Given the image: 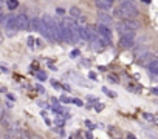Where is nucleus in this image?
<instances>
[{"mask_svg":"<svg viewBox=\"0 0 158 139\" xmlns=\"http://www.w3.org/2000/svg\"><path fill=\"white\" fill-rule=\"evenodd\" d=\"M87 28V34H88V42H96V40L99 39V36L96 33V28H95L93 25H88V26H85Z\"/></svg>","mask_w":158,"mask_h":139,"instance_id":"6e6552de","label":"nucleus"},{"mask_svg":"<svg viewBox=\"0 0 158 139\" xmlns=\"http://www.w3.org/2000/svg\"><path fill=\"white\" fill-rule=\"evenodd\" d=\"M123 23H124L126 28L130 29V31H137V29L139 28V23H138L137 20H133V19H124Z\"/></svg>","mask_w":158,"mask_h":139,"instance_id":"1a4fd4ad","label":"nucleus"},{"mask_svg":"<svg viewBox=\"0 0 158 139\" xmlns=\"http://www.w3.org/2000/svg\"><path fill=\"white\" fill-rule=\"evenodd\" d=\"M127 138H129V139H137V138H135V136H133V134H130V133L127 134Z\"/></svg>","mask_w":158,"mask_h":139,"instance_id":"f704fd0d","label":"nucleus"},{"mask_svg":"<svg viewBox=\"0 0 158 139\" xmlns=\"http://www.w3.org/2000/svg\"><path fill=\"white\" fill-rule=\"evenodd\" d=\"M33 139H42V138H39V136H36V138H33Z\"/></svg>","mask_w":158,"mask_h":139,"instance_id":"58836bf2","label":"nucleus"},{"mask_svg":"<svg viewBox=\"0 0 158 139\" xmlns=\"http://www.w3.org/2000/svg\"><path fill=\"white\" fill-rule=\"evenodd\" d=\"M28 45H30L31 48L34 47V39H33V37H28Z\"/></svg>","mask_w":158,"mask_h":139,"instance_id":"7c9ffc66","label":"nucleus"},{"mask_svg":"<svg viewBox=\"0 0 158 139\" xmlns=\"http://www.w3.org/2000/svg\"><path fill=\"white\" fill-rule=\"evenodd\" d=\"M61 87L64 88L65 91H71V87H70V85H67V84H64V85H61Z\"/></svg>","mask_w":158,"mask_h":139,"instance_id":"c85d7f7f","label":"nucleus"},{"mask_svg":"<svg viewBox=\"0 0 158 139\" xmlns=\"http://www.w3.org/2000/svg\"><path fill=\"white\" fill-rule=\"evenodd\" d=\"M147 68H149V71H150L152 74H158V60L157 59H152L150 62H149Z\"/></svg>","mask_w":158,"mask_h":139,"instance_id":"4468645a","label":"nucleus"},{"mask_svg":"<svg viewBox=\"0 0 158 139\" xmlns=\"http://www.w3.org/2000/svg\"><path fill=\"white\" fill-rule=\"evenodd\" d=\"M153 122H155V124H158V114H157V116L153 114Z\"/></svg>","mask_w":158,"mask_h":139,"instance_id":"473e14b6","label":"nucleus"},{"mask_svg":"<svg viewBox=\"0 0 158 139\" xmlns=\"http://www.w3.org/2000/svg\"><path fill=\"white\" fill-rule=\"evenodd\" d=\"M16 29H30V19L26 14L16 16Z\"/></svg>","mask_w":158,"mask_h":139,"instance_id":"7ed1b4c3","label":"nucleus"},{"mask_svg":"<svg viewBox=\"0 0 158 139\" xmlns=\"http://www.w3.org/2000/svg\"><path fill=\"white\" fill-rule=\"evenodd\" d=\"M110 2H112V3H113V2H116V0H110Z\"/></svg>","mask_w":158,"mask_h":139,"instance_id":"ea45409f","label":"nucleus"},{"mask_svg":"<svg viewBox=\"0 0 158 139\" xmlns=\"http://www.w3.org/2000/svg\"><path fill=\"white\" fill-rule=\"evenodd\" d=\"M98 23H102V25H107V26H110V23H112V16L110 14H107L106 11H101L98 14Z\"/></svg>","mask_w":158,"mask_h":139,"instance_id":"0eeeda50","label":"nucleus"},{"mask_svg":"<svg viewBox=\"0 0 158 139\" xmlns=\"http://www.w3.org/2000/svg\"><path fill=\"white\" fill-rule=\"evenodd\" d=\"M6 6L12 11V10H16V8H19V2H17V0H6Z\"/></svg>","mask_w":158,"mask_h":139,"instance_id":"2eb2a0df","label":"nucleus"},{"mask_svg":"<svg viewBox=\"0 0 158 139\" xmlns=\"http://www.w3.org/2000/svg\"><path fill=\"white\" fill-rule=\"evenodd\" d=\"M143 118L149 121V122H153V114H150V113H143Z\"/></svg>","mask_w":158,"mask_h":139,"instance_id":"dca6fc26","label":"nucleus"},{"mask_svg":"<svg viewBox=\"0 0 158 139\" xmlns=\"http://www.w3.org/2000/svg\"><path fill=\"white\" fill-rule=\"evenodd\" d=\"M11 124H12L11 114L8 113V111H3V113H2V116H0V125H2L3 128H8Z\"/></svg>","mask_w":158,"mask_h":139,"instance_id":"423d86ee","label":"nucleus"},{"mask_svg":"<svg viewBox=\"0 0 158 139\" xmlns=\"http://www.w3.org/2000/svg\"><path fill=\"white\" fill-rule=\"evenodd\" d=\"M150 60H152V53H149V51H144L139 56H137V62L143 66H147Z\"/></svg>","mask_w":158,"mask_h":139,"instance_id":"20e7f679","label":"nucleus"},{"mask_svg":"<svg viewBox=\"0 0 158 139\" xmlns=\"http://www.w3.org/2000/svg\"><path fill=\"white\" fill-rule=\"evenodd\" d=\"M152 93H153V94H158V88H153V90H152Z\"/></svg>","mask_w":158,"mask_h":139,"instance_id":"c9c22d12","label":"nucleus"},{"mask_svg":"<svg viewBox=\"0 0 158 139\" xmlns=\"http://www.w3.org/2000/svg\"><path fill=\"white\" fill-rule=\"evenodd\" d=\"M37 79L39 80H45V79H47V74H45L43 71H39V73H37Z\"/></svg>","mask_w":158,"mask_h":139,"instance_id":"412c9836","label":"nucleus"},{"mask_svg":"<svg viewBox=\"0 0 158 139\" xmlns=\"http://www.w3.org/2000/svg\"><path fill=\"white\" fill-rule=\"evenodd\" d=\"M155 57H157V60H158V51L155 53Z\"/></svg>","mask_w":158,"mask_h":139,"instance_id":"4c0bfd02","label":"nucleus"},{"mask_svg":"<svg viewBox=\"0 0 158 139\" xmlns=\"http://www.w3.org/2000/svg\"><path fill=\"white\" fill-rule=\"evenodd\" d=\"M81 16H82L81 8H78V6H71L70 8V17H71V19H79Z\"/></svg>","mask_w":158,"mask_h":139,"instance_id":"ddd939ff","label":"nucleus"},{"mask_svg":"<svg viewBox=\"0 0 158 139\" xmlns=\"http://www.w3.org/2000/svg\"><path fill=\"white\" fill-rule=\"evenodd\" d=\"M127 90H129L130 93H138V91H139V90H138L137 87H133V85H129V87H127Z\"/></svg>","mask_w":158,"mask_h":139,"instance_id":"4be33fe9","label":"nucleus"},{"mask_svg":"<svg viewBox=\"0 0 158 139\" xmlns=\"http://www.w3.org/2000/svg\"><path fill=\"white\" fill-rule=\"evenodd\" d=\"M102 108H104L102 104H95V110H96V111H101Z\"/></svg>","mask_w":158,"mask_h":139,"instance_id":"393cba45","label":"nucleus"},{"mask_svg":"<svg viewBox=\"0 0 158 139\" xmlns=\"http://www.w3.org/2000/svg\"><path fill=\"white\" fill-rule=\"evenodd\" d=\"M51 85H53V87H55V88H57V90H61V85L57 84L56 80H51Z\"/></svg>","mask_w":158,"mask_h":139,"instance_id":"cd10ccee","label":"nucleus"},{"mask_svg":"<svg viewBox=\"0 0 158 139\" xmlns=\"http://www.w3.org/2000/svg\"><path fill=\"white\" fill-rule=\"evenodd\" d=\"M85 125H87V127H88L90 130H93V128H95V125H93L92 122H90V121H85Z\"/></svg>","mask_w":158,"mask_h":139,"instance_id":"c756f323","label":"nucleus"},{"mask_svg":"<svg viewBox=\"0 0 158 139\" xmlns=\"http://www.w3.org/2000/svg\"><path fill=\"white\" fill-rule=\"evenodd\" d=\"M109 80H112V82H115V84H118V79H116L115 76H109Z\"/></svg>","mask_w":158,"mask_h":139,"instance_id":"2f4dec72","label":"nucleus"},{"mask_svg":"<svg viewBox=\"0 0 158 139\" xmlns=\"http://www.w3.org/2000/svg\"><path fill=\"white\" fill-rule=\"evenodd\" d=\"M102 91L106 93L107 96H110V97H115V93H112V91H110L109 88H106V87H104V88H102Z\"/></svg>","mask_w":158,"mask_h":139,"instance_id":"aec40b11","label":"nucleus"},{"mask_svg":"<svg viewBox=\"0 0 158 139\" xmlns=\"http://www.w3.org/2000/svg\"><path fill=\"white\" fill-rule=\"evenodd\" d=\"M88 77L92 79V80H96V79H98V77H96V73H93V71H90V73H88Z\"/></svg>","mask_w":158,"mask_h":139,"instance_id":"b1692460","label":"nucleus"},{"mask_svg":"<svg viewBox=\"0 0 158 139\" xmlns=\"http://www.w3.org/2000/svg\"><path fill=\"white\" fill-rule=\"evenodd\" d=\"M85 99H87V101H90L92 104H98V102H99V99H98V97H95V96H87Z\"/></svg>","mask_w":158,"mask_h":139,"instance_id":"6ab92c4d","label":"nucleus"},{"mask_svg":"<svg viewBox=\"0 0 158 139\" xmlns=\"http://www.w3.org/2000/svg\"><path fill=\"white\" fill-rule=\"evenodd\" d=\"M95 5H96V8L101 11H109L110 8L113 6V3H112L110 0H95Z\"/></svg>","mask_w":158,"mask_h":139,"instance_id":"39448f33","label":"nucleus"},{"mask_svg":"<svg viewBox=\"0 0 158 139\" xmlns=\"http://www.w3.org/2000/svg\"><path fill=\"white\" fill-rule=\"evenodd\" d=\"M79 53H81L79 50H73V51L70 53V57H78V56H79Z\"/></svg>","mask_w":158,"mask_h":139,"instance_id":"5701e85b","label":"nucleus"},{"mask_svg":"<svg viewBox=\"0 0 158 139\" xmlns=\"http://www.w3.org/2000/svg\"><path fill=\"white\" fill-rule=\"evenodd\" d=\"M78 33H79V40H84V42H88V34H87V28L84 26H79L78 28Z\"/></svg>","mask_w":158,"mask_h":139,"instance_id":"f8f14e48","label":"nucleus"},{"mask_svg":"<svg viewBox=\"0 0 158 139\" xmlns=\"http://www.w3.org/2000/svg\"><path fill=\"white\" fill-rule=\"evenodd\" d=\"M71 104H75V105H78V107H82L84 102L81 101V99H78V97H75V99H71Z\"/></svg>","mask_w":158,"mask_h":139,"instance_id":"f3484780","label":"nucleus"},{"mask_svg":"<svg viewBox=\"0 0 158 139\" xmlns=\"http://www.w3.org/2000/svg\"><path fill=\"white\" fill-rule=\"evenodd\" d=\"M135 45V34L133 33H130V34H124V36H121L119 37V47L121 48H132Z\"/></svg>","mask_w":158,"mask_h":139,"instance_id":"f03ea898","label":"nucleus"},{"mask_svg":"<svg viewBox=\"0 0 158 139\" xmlns=\"http://www.w3.org/2000/svg\"><path fill=\"white\" fill-rule=\"evenodd\" d=\"M37 91H40V93H43V87H40V85H37Z\"/></svg>","mask_w":158,"mask_h":139,"instance_id":"72a5a7b5","label":"nucleus"},{"mask_svg":"<svg viewBox=\"0 0 158 139\" xmlns=\"http://www.w3.org/2000/svg\"><path fill=\"white\" fill-rule=\"evenodd\" d=\"M141 2H143V3H147V5H149V3H150V0H141Z\"/></svg>","mask_w":158,"mask_h":139,"instance_id":"e433bc0d","label":"nucleus"},{"mask_svg":"<svg viewBox=\"0 0 158 139\" xmlns=\"http://www.w3.org/2000/svg\"><path fill=\"white\" fill-rule=\"evenodd\" d=\"M56 12H57L59 16H64V14H65V10H62V8H57V10H56Z\"/></svg>","mask_w":158,"mask_h":139,"instance_id":"bb28decb","label":"nucleus"},{"mask_svg":"<svg viewBox=\"0 0 158 139\" xmlns=\"http://www.w3.org/2000/svg\"><path fill=\"white\" fill-rule=\"evenodd\" d=\"M5 28L8 31H11V29H16V16H10V17H6V23H5Z\"/></svg>","mask_w":158,"mask_h":139,"instance_id":"9d476101","label":"nucleus"},{"mask_svg":"<svg viewBox=\"0 0 158 139\" xmlns=\"http://www.w3.org/2000/svg\"><path fill=\"white\" fill-rule=\"evenodd\" d=\"M5 20V14H3V11H2V6H0V23Z\"/></svg>","mask_w":158,"mask_h":139,"instance_id":"a878e982","label":"nucleus"},{"mask_svg":"<svg viewBox=\"0 0 158 139\" xmlns=\"http://www.w3.org/2000/svg\"><path fill=\"white\" fill-rule=\"evenodd\" d=\"M59 101L64 102V104H71V97H68V96H61Z\"/></svg>","mask_w":158,"mask_h":139,"instance_id":"a211bd4d","label":"nucleus"},{"mask_svg":"<svg viewBox=\"0 0 158 139\" xmlns=\"http://www.w3.org/2000/svg\"><path fill=\"white\" fill-rule=\"evenodd\" d=\"M39 28H40V17H33V19H30V29L39 31Z\"/></svg>","mask_w":158,"mask_h":139,"instance_id":"9b49d317","label":"nucleus"},{"mask_svg":"<svg viewBox=\"0 0 158 139\" xmlns=\"http://www.w3.org/2000/svg\"><path fill=\"white\" fill-rule=\"evenodd\" d=\"M95 28H96V33L99 36V40L104 43V47H107V45L112 43V29H110V26L102 25V23H98Z\"/></svg>","mask_w":158,"mask_h":139,"instance_id":"f257e3e1","label":"nucleus"}]
</instances>
